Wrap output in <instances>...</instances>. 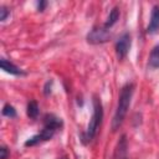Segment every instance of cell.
<instances>
[{
    "label": "cell",
    "mask_w": 159,
    "mask_h": 159,
    "mask_svg": "<svg viewBox=\"0 0 159 159\" xmlns=\"http://www.w3.org/2000/svg\"><path fill=\"white\" fill-rule=\"evenodd\" d=\"M133 91H134V84L133 83H127L120 89V93H119V97H118L117 109H116V113H114V117H113V122H112L113 130H117L122 125V123H123V120H124V118L127 116L130 101H132Z\"/></svg>",
    "instance_id": "obj_1"
},
{
    "label": "cell",
    "mask_w": 159,
    "mask_h": 159,
    "mask_svg": "<svg viewBox=\"0 0 159 159\" xmlns=\"http://www.w3.org/2000/svg\"><path fill=\"white\" fill-rule=\"evenodd\" d=\"M102 118H103L102 103H101L99 98L94 96V98H93V114H92V118H91L89 124L87 127V130L83 133V143H88L94 138V135L97 134V130L101 125Z\"/></svg>",
    "instance_id": "obj_2"
},
{
    "label": "cell",
    "mask_w": 159,
    "mask_h": 159,
    "mask_svg": "<svg viewBox=\"0 0 159 159\" xmlns=\"http://www.w3.org/2000/svg\"><path fill=\"white\" fill-rule=\"evenodd\" d=\"M130 43H132V41H130L129 32H124L117 40V42H116V53H117V57L119 60H122V58H124L127 56V53H128V51L130 48Z\"/></svg>",
    "instance_id": "obj_3"
},
{
    "label": "cell",
    "mask_w": 159,
    "mask_h": 159,
    "mask_svg": "<svg viewBox=\"0 0 159 159\" xmlns=\"http://www.w3.org/2000/svg\"><path fill=\"white\" fill-rule=\"evenodd\" d=\"M111 37L109 31L103 26L102 29H93L88 35H87V41L91 43H102L108 41Z\"/></svg>",
    "instance_id": "obj_4"
},
{
    "label": "cell",
    "mask_w": 159,
    "mask_h": 159,
    "mask_svg": "<svg viewBox=\"0 0 159 159\" xmlns=\"http://www.w3.org/2000/svg\"><path fill=\"white\" fill-rule=\"evenodd\" d=\"M53 134H55L53 130H50V129L43 128L39 134H36V135L31 137L30 139H27V140L25 142V145H26V147H32V145H36V144H39V143L50 140V139L53 137Z\"/></svg>",
    "instance_id": "obj_5"
},
{
    "label": "cell",
    "mask_w": 159,
    "mask_h": 159,
    "mask_svg": "<svg viewBox=\"0 0 159 159\" xmlns=\"http://www.w3.org/2000/svg\"><path fill=\"white\" fill-rule=\"evenodd\" d=\"M62 119L61 118H58V117H56L55 114H46L45 117H43V128H46V129H50V130H53V132H56V130H58V129H61L62 128Z\"/></svg>",
    "instance_id": "obj_6"
},
{
    "label": "cell",
    "mask_w": 159,
    "mask_h": 159,
    "mask_svg": "<svg viewBox=\"0 0 159 159\" xmlns=\"http://www.w3.org/2000/svg\"><path fill=\"white\" fill-rule=\"evenodd\" d=\"M159 31V5H155L150 14V21L147 29L148 34H155Z\"/></svg>",
    "instance_id": "obj_7"
},
{
    "label": "cell",
    "mask_w": 159,
    "mask_h": 159,
    "mask_svg": "<svg viewBox=\"0 0 159 159\" xmlns=\"http://www.w3.org/2000/svg\"><path fill=\"white\" fill-rule=\"evenodd\" d=\"M0 65H1V68H2L5 72L10 73V75H15V76L24 75V71H22V70H20V68H19L17 66H15L12 62H10V61H7V60H5V58H1V60H0Z\"/></svg>",
    "instance_id": "obj_8"
},
{
    "label": "cell",
    "mask_w": 159,
    "mask_h": 159,
    "mask_svg": "<svg viewBox=\"0 0 159 159\" xmlns=\"http://www.w3.org/2000/svg\"><path fill=\"white\" fill-rule=\"evenodd\" d=\"M149 67L150 68H159V45L154 46L149 55Z\"/></svg>",
    "instance_id": "obj_9"
},
{
    "label": "cell",
    "mask_w": 159,
    "mask_h": 159,
    "mask_svg": "<svg viewBox=\"0 0 159 159\" xmlns=\"http://www.w3.org/2000/svg\"><path fill=\"white\" fill-rule=\"evenodd\" d=\"M118 17H119V9H118V7H113V9L111 10V12H109V16H108L106 24H104V27H106L107 30H108L109 27H112V26L117 22Z\"/></svg>",
    "instance_id": "obj_10"
},
{
    "label": "cell",
    "mask_w": 159,
    "mask_h": 159,
    "mask_svg": "<svg viewBox=\"0 0 159 159\" xmlns=\"http://www.w3.org/2000/svg\"><path fill=\"white\" fill-rule=\"evenodd\" d=\"M27 116L32 119H35L37 116H39V106H37V102L36 101H30L29 104H27Z\"/></svg>",
    "instance_id": "obj_11"
},
{
    "label": "cell",
    "mask_w": 159,
    "mask_h": 159,
    "mask_svg": "<svg viewBox=\"0 0 159 159\" xmlns=\"http://www.w3.org/2000/svg\"><path fill=\"white\" fill-rule=\"evenodd\" d=\"M2 114L6 117H10V118H14V117H16V111L11 104H5L2 108Z\"/></svg>",
    "instance_id": "obj_12"
},
{
    "label": "cell",
    "mask_w": 159,
    "mask_h": 159,
    "mask_svg": "<svg viewBox=\"0 0 159 159\" xmlns=\"http://www.w3.org/2000/svg\"><path fill=\"white\" fill-rule=\"evenodd\" d=\"M9 14H10V11L5 6H1L0 7V21H5Z\"/></svg>",
    "instance_id": "obj_13"
},
{
    "label": "cell",
    "mask_w": 159,
    "mask_h": 159,
    "mask_svg": "<svg viewBox=\"0 0 159 159\" xmlns=\"http://www.w3.org/2000/svg\"><path fill=\"white\" fill-rule=\"evenodd\" d=\"M7 158V149L5 147L0 148V159H6Z\"/></svg>",
    "instance_id": "obj_14"
},
{
    "label": "cell",
    "mask_w": 159,
    "mask_h": 159,
    "mask_svg": "<svg viewBox=\"0 0 159 159\" xmlns=\"http://www.w3.org/2000/svg\"><path fill=\"white\" fill-rule=\"evenodd\" d=\"M51 84H52V82L51 81H48V82H46V84H45V94H48L50 92H51Z\"/></svg>",
    "instance_id": "obj_15"
},
{
    "label": "cell",
    "mask_w": 159,
    "mask_h": 159,
    "mask_svg": "<svg viewBox=\"0 0 159 159\" xmlns=\"http://www.w3.org/2000/svg\"><path fill=\"white\" fill-rule=\"evenodd\" d=\"M47 5V2L46 1H40L39 2V5H37V9H39V11H43V9H45V6Z\"/></svg>",
    "instance_id": "obj_16"
},
{
    "label": "cell",
    "mask_w": 159,
    "mask_h": 159,
    "mask_svg": "<svg viewBox=\"0 0 159 159\" xmlns=\"http://www.w3.org/2000/svg\"><path fill=\"white\" fill-rule=\"evenodd\" d=\"M63 159H68V158H63Z\"/></svg>",
    "instance_id": "obj_17"
},
{
    "label": "cell",
    "mask_w": 159,
    "mask_h": 159,
    "mask_svg": "<svg viewBox=\"0 0 159 159\" xmlns=\"http://www.w3.org/2000/svg\"><path fill=\"white\" fill-rule=\"evenodd\" d=\"M123 159H127V158H123Z\"/></svg>",
    "instance_id": "obj_18"
}]
</instances>
